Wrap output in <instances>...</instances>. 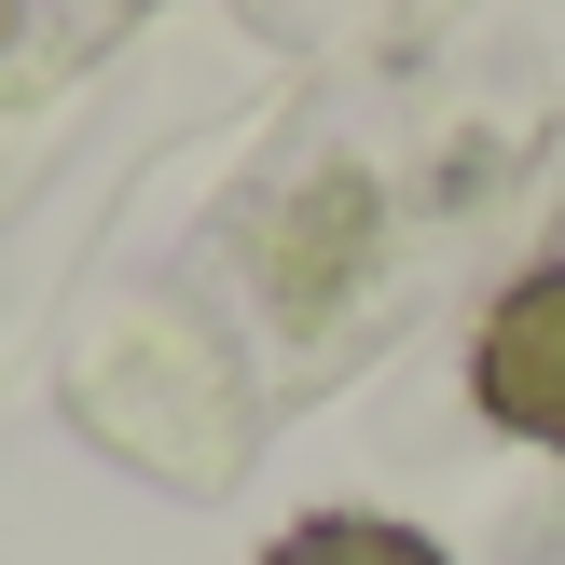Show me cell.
<instances>
[{"mask_svg": "<svg viewBox=\"0 0 565 565\" xmlns=\"http://www.w3.org/2000/svg\"><path fill=\"white\" fill-rule=\"evenodd\" d=\"M469 386H483L497 428H524V441H552V456H565V263H552V276H524V290L483 318Z\"/></svg>", "mask_w": 565, "mask_h": 565, "instance_id": "1", "label": "cell"}, {"mask_svg": "<svg viewBox=\"0 0 565 565\" xmlns=\"http://www.w3.org/2000/svg\"><path fill=\"white\" fill-rule=\"evenodd\" d=\"M263 565H441L414 524H373V511H318V524H290Z\"/></svg>", "mask_w": 565, "mask_h": 565, "instance_id": "2", "label": "cell"}]
</instances>
